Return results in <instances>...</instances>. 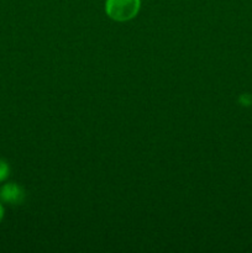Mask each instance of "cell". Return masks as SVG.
Masks as SVG:
<instances>
[{
	"mask_svg": "<svg viewBox=\"0 0 252 253\" xmlns=\"http://www.w3.org/2000/svg\"><path fill=\"white\" fill-rule=\"evenodd\" d=\"M141 9V0H105V12L116 22L135 19Z\"/></svg>",
	"mask_w": 252,
	"mask_h": 253,
	"instance_id": "1",
	"label": "cell"
},
{
	"mask_svg": "<svg viewBox=\"0 0 252 253\" xmlns=\"http://www.w3.org/2000/svg\"><path fill=\"white\" fill-rule=\"evenodd\" d=\"M0 200L9 205H20L25 200V190L16 183H7L0 189Z\"/></svg>",
	"mask_w": 252,
	"mask_h": 253,
	"instance_id": "2",
	"label": "cell"
},
{
	"mask_svg": "<svg viewBox=\"0 0 252 253\" xmlns=\"http://www.w3.org/2000/svg\"><path fill=\"white\" fill-rule=\"evenodd\" d=\"M10 174V167L7 165V162L0 160V182H4L5 179H7Z\"/></svg>",
	"mask_w": 252,
	"mask_h": 253,
	"instance_id": "3",
	"label": "cell"
},
{
	"mask_svg": "<svg viewBox=\"0 0 252 253\" xmlns=\"http://www.w3.org/2000/svg\"><path fill=\"white\" fill-rule=\"evenodd\" d=\"M240 103L242 104L244 106H249L250 104L252 103V99L249 94H242L241 98H240Z\"/></svg>",
	"mask_w": 252,
	"mask_h": 253,
	"instance_id": "4",
	"label": "cell"
},
{
	"mask_svg": "<svg viewBox=\"0 0 252 253\" xmlns=\"http://www.w3.org/2000/svg\"><path fill=\"white\" fill-rule=\"evenodd\" d=\"M2 219H4V208L0 204V222L2 221Z\"/></svg>",
	"mask_w": 252,
	"mask_h": 253,
	"instance_id": "5",
	"label": "cell"
}]
</instances>
